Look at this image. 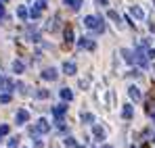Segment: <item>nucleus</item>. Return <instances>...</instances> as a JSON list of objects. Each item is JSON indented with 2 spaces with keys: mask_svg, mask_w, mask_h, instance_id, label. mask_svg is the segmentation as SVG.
<instances>
[{
  "mask_svg": "<svg viewBox=\"0 0 155 148\" xmlns=\"http://www.w3.org/2000/svg\"><path fill=\"white\" fill-rule=\"evenodd\" d=\"M153 142H155V138H153Z\"/></svg>",
  "mask_w": 155,
  "mask_h": 148,
  "instance_id": "35",
  "label": "nucleus"
},
{
  "mask_svg": "<svg viewBox=\"0 0 155 148\" xmlns=\"http://www.w3.org/2000/svg\"><path fill=\"white\" fill-rule=\"evenodd\" d=\"M63 4H65V6H69L71 11H78V8L84 4V0H63Z\"/></svg>",
  "mask_w": 155,
  "mask_h": 148,
  "instance_id": "10",
  "label": "nucleus"
},
{
  "mask_svg": "<svg viewBox=\"0 0 155 148\" xmlns=\"http://www.w3.org/2000/svg\"><path fill=\"white\" fill-rule=\"evenodd\" d=\"M71 44H74V29L67 27L65 29V46H71Z\"/></svg>",
  "mask_w": 155,
  "mask_h": 148,
  "instance_id": "11",
  "label": "nucleus"
},
{
  "mask_svg": "<svg viewBox=\"0 0 155 148\" xmlns=\"http://www.w3.org/2000/svg\"><path fill=\"white\" fill-rule=\"evenodd\" d=\"M65 144H67V146H76V140H74V138H67Z\"/></svg>",
  "mask_w": 155,
  "mask_h": 148,
  "instance_id": "28",
  "label": "nucleus"
},
{
  "mask_svg": "<svg viewBox=\"0 0 155 148\" xmlns=\"http://www.w3.org/2000/svg\"><path fill=\"white\" fill-rule=\"evenodd\" d=\"M76 148H84V146H76Z\"/></svg>",
  "mask_w": 155,
  "mask_h": 148,
  "instance_id": "32",
  "label": "nucleus"
},
{
  "mask_svg": "<svg viewBox=\"0 0 155 148\" xmlns=\"http://www.w3.org/2000/svg\"><path fill=\"white\" fill-rule=\"evenodd\" d=\"M147 56H149V58H155V50L149 48V46H147Z\"/></svg>",
  "mask_w": 155,
  "mask_h": 148,
  "instance_id": "26",
  "label": "nucleus"
},
{
  "mask_svg": "<svg viewBox=\"0 0 155 148\" xmlns=\"http://www.w3.org/2000/svg\"><path fill=\"white\" fill-rule=\"evenodd\" d=\"M130 13H132L136 19H143V17H145V13H143V8H140V6H130Z\"/></svg>",
  "mask_w": 155,
  "mask_h": 148,
  "instance_id": "13",
  "label": "nucleus"
},
{
  "mask_svg": "<svg viewBox=\"0 0 155 148\" xmlns=\"http://www.w3.org/2000/svg\"><path fill=\"white\" fill-rule=\"evenodd\" d=\"M122 54H124V58H126V63H130V65H132V63H134V52H132V50H122Z\"/></svg>",
  "mask_w": 155,
  "mask_h": 148,
  "instance_id": "16",
  "label": "nucleus"
},
{
  "mask_svg": "<svg viewBox=\"0 0 155 148\" xmlns=\"http://www.w3.org/2000/svg\"><path fill=\"white\" fill-rule=\"evenodd\" d=\"M0 138H2V134H0Z\"/></svg>",
  "mask_w": 155,
  "mask_h": 148,
  "instance_id": "33",
  "label": "nucleus"
},
{
  "mask_svg": "<svg viewBox=\"0 0 155 148\" xmlns=\"http://www.w3.org/2000/svg\"><path fill=\"white\" fill-rule=\"evenodd\" d=\"M63 71H65L67 75H76V71H78L76 63H74V61H67V63L63 65Z\"/></svg>",
  "mask_w": 155,
  "mask_h": 148,
  "instance_id": "9",
  "label": "nucleus"
},
{
  "mask_svg": "<svg viewBox=\"0 0 155 148\" xmlns=\"http://www.w3.org/2000/svg\"><path fill=\"white\" fill-rule=\"evenodd\" d=\"M8 129H11L8 125H0V134H2V136H6V134H8Z\"/></svg>",
  "mask_w": 155,
  "mask_h": 148,
  "instance_id": "25",
  "label": "nucleus"
},
{
  "mask_svg": "<svg viewBox=\"0 0 155 148\" xmlns=\"http://www.w3.org/2000/svg\"><path fill=\"white\" fill-rule=\"evenodd\" d=\"M103 148H113V146H109V144H105V146Z\"/></svg>",
  "mask_w": 155,
  "mask_h": 148,
  "instance_id": "30",
  "label": "nucleus"
},
{
  "mask_svg": "<svg viewBox=\"0 0 155 148\" xmlns=\"http://www.w3.org/2000/svg\"><path fill=\"white\" fill-rule=\"evenodd\" d=\"M17 142H19V140H17V138H13V140L8 142V148H17Z\"/></svg>",
  "mask_w": 155,
  "mask_h": 148,
  "instance_id": "27",
  "label": "nucleus"
},
{
  "mask_svg": "<svg viewBox=\"0 0 155 148\" xmlns=\"http://www.w3.org/2000/svg\"><path fill=\"white\" fill-rule=\"evenodd\" d=\"M36 96H38V98H48V92H46V90H38Z\"/></svg>",
  "mask_w": 155,
  "mask_h": 148,
  "instance_id": "23",
  "label": "nucleus"
},
{
  "mask_svg": "<svg viewBox=\"0 0 155 148\" xmlns=\"http://www.w3.org/2000/svg\"><path fill=\"white\" fill-rule=\"evenodd\" d=\"M92 131H94V136H97L99 140H105V129H103V127L94 125V127H92Z\"/></svg>",
  "mask_w": 155,
  "mask_h": 148,
  "instance_id": "17",
  "label": "nucleus"
},
{
  "mask_svg": "<svg viewBox=\"0 0 155 148\" xmlns=\"http://www.w3.org/2000/svg\"><path fill=\"white\" fill-rule=\"evenodd\" d=\"M27 119H29V113H27L25 109H19V111H17V125L27 123Z\"/></svg>",
  "mask_w": 155,
  "mask_h": 148,
  "instance_id": "8",
  "label": "nucleus"
},
{
  "mask_svg": "<svg viewBox=\"0 0 155 148\" xmlns=\"http://www.w3.org/2000/svg\"><path fill=\"white\" fill-rule=\"evenodd\" d=\"M132 148H136V146H132Z\"/></svg>",
  "mask_w": 155,
  "mask_h": 148,
  "instance_id": "36",
  "label": "nucleus"
},
{
  "mask_svg": "<svg viewBox=\"0 0 155 148\" xmlns=\"http://www.w3.org/2000/svg\"><path fill=\"white\" fill-rule=\"evenodd\" d=\"M61 98H63V100H67V102H69V100L74 98V92H71L69 88H63V90H61Z\"/></svg>",
  "mask_w": 155,
  "mask_h": 148,
  "instance_id": "15",
  "label": "nucleus"
},
{
  "mask_svg": "<svg viewBox=\"0 0 155 148\" xmlns=\"http://www.w3.org/2000/svg\"><path fill=\"white\" fill-rule=\"evenodd\" d=\"M17 17H19L21 21H25L27 17H29V11H27L25 6H17Z\"/></svg>",
  "mask_w": 155,
  "mask_h": 148,
  "instance_id": "12",
  "label": "nucleus"
},
{
  "mask_svg": "<svg viewBox=\"0 0 155 148\" xmlns=\"http://www.w3.org/2000/svg\"><path fill=\"white\" fill-rule=\"evenodd\" d=\"M4 15V8H2V2H0V17Z\"/></svg>",
  "mask_w": 155,
  "mask_h": 148,
  "instance_id": "29",
  "label": "nucleus"
},
{
  "mask_svg": "<svg viewBox=\"0 0 155 148\" xmlns=\"http://www.w3.org/2000/svg\"><path fill=\"white\" fill-rule=\"evenodd\" d=\"M99 2H103V4H107V0H99Z\"/></svg>",
  "mask_w": 155,
  "mask_h": 148,
  "instance_id": "31",
  "label": "nucleus"
},
{
  "mask_svg": "<svg viewBox=\"0 0 155 148\" xmlns=\"http://www.w3.org/2000/svg\"><path fill=\"white\" fill-rule=\"evenodd\" d=\"M84 27L90 29V31H94V33H103L105 31V21H103V17L88 15V17H84Z\"/></svg>",
  "mask_w": 155,
  "mask_h": 148,
  "instance_id": "2",
  "label": "nucleus"
},
{
  "mask_svg": "<svg viewBox=\"0 0 155 148\" xmlns=\"http://www.w3.org/2000/svg\"><path fill=\"white\" fill-rule=\"evenodd\" d=\"M57 77H59V73H57V69H52V67L42 71V79H46V81H54Z\"/></svg>",
  "mask_w": 155,
  "mask_h": 148,
  "instance_id": "6",
  "label": "nucleus"
},
{
  "mask_svg": "<svg viewBox=\"0 0 155 148\" xmlns=\"http://www.w3.org/2000/svg\"><path fill=\"white\" fill-rule=\"evenodd\" d=\"M51 131V123L46 121V119H38L36 125H34V129H31V134H36V136H40V134H48Z\"/></svg>",
  "mask_w": 155,
  "mask_h": 148,
  "instance_id": "3",
  "label": "nucleus"
},
{
  "mask_svg": "<svg viewBox=\"0 0 155 148\" xmlns=\"http://www.w3.org/2000/svg\"><path fill=\"white\" fill-rule=\"evenodd\" d=\"M23 69H25V65H23L21 61H15V63H13V71H15V73H23Z\"/></svg>",
  "mask_w": 155,
  "mask_h": 148,
  "instance_id": "18",
  "label": "nucleus"
},
{
  "mask_svg": "<svg viewBox=\"0 0 155 148\" xmlns=\"http://www.w3.org/2000/svg\"><path fill=\"white\" fill-rule=\"evenodd\" d=\"M11 98H13V96H11V92H4V94H0V102H2V104L11 102Z\"/></svg>",
  "mask_w": 155,
  "mask_h": 148,
  "instance_id": "20",
  "label": "nucleus"
},
{
  "mask_svg": "<svg viewBox=\"0 0 155 148\" xmlns=\"http://www.w3.org/2000/svg\"><path fill=\"white\" fill-rule=\"evenodd\" d=\"M57 21H59V17H54L52 21H48V25H46V29H48V31H54V29H57Z\"/></svg>",
  "mask_w": 155,
  "mask_h": 148,
  "instance_id": "22",
  "label": "nucleus"
},
{
  "mask_svg": "<svg viewBox=\"0 0 155 148\" xmlns=\"http://www.w3.org/2000/svg\"><path fill=\"white\" fill-rule=\"evenodd\" d=\"M82 121H86V123H92V121H94V115H90V113H82Z\"/></svg>",
  "mask_w": 155,
  "mask_h": 148,
  "instance_id": "21",
  "label": "nucleus"
},
{
  "mask_svg": "<svg viewBox=\"0 0 155 148\" xmlns=\"http://www.w3.org/2000/svg\"><path fill=\"white\" fill-rule=\"evenodd\" d=\"M132 115H134L132 106H130V104H126V106L122 109V117H124V119H132Z\"/></svg>",
  "mask_w": 155,
  "mask_h": 148,
  "instance_id": "14",
  "label": "nucleus"
},
{
  "mask_svg": "<svg viewBox=\"0 0 155 148\" xmlns=\"http://www.w3.org/2000/svg\"><path fill=\"white\" fill-rule=\"evenodd\" d=\"M78 46H80L82 50H94V48H97V42H94L92 38H80Z\"/></svg>",
  "mask_w": 155,
  "mask_h": 148,
  "instance_id": "5",
  "label": "nucleus"
},
{
  "mask_svg": "<svg viewBox=\"0 0 155 148\" xmlns=\"http://www.w3.org/2000/svg\"><path fill=\"white\" fill-rule=\"evenodd\" d=\"M65 113H67V104H57V106H52V115H54V121H57V123H63Z\"/></svg>",
  "mask_w": 155,
  "mask_h": 148,
  "instance_id": "4",
  "label": "nucleus"
},
{
  "mask_svg": "<svg viewBox=\"0 0 155 148\" xmlns=\"http://www.w3.org/2000/svg\"><path fill=\"white\" fill-rule=\"evenodd\" d=\"M0 81H2V77H0Z\"/></svg>",
  "mask_w": 155,
  "mask_h": 148,
  "instance_id": "34",
  "label": "nucleus"
},
{
  "mask_svg": "<svg viewBox=\"0 0 155 148\" xmlns=\"http://www.w3.org/2000/svg\"><path fill=\"white\" fill-rule=\"evenodd\" d=\"M147 46H149V42H147V40H143V42H140V46H138V48L134 50V63H136L138 67H143V69H147V67H149Z\"/></svg>",
  "mask_w": 155,
  "mask_h": 148,
  "instance_id": "1",
  "label": "nucleus"
},
{
  "mask_svg": "<svg viewBox=\"0 0 155 148\" xmlns=\"http://www.w3.org/2000/svg\"><path fill=\"white\" fill-rule=\"evenodd\" d=\"M40 15H42V11H40V8H36V6H31V8H29V17H31V19H40Z\"/></svg>",
  "mask_w": 155,
  "mask_h": 148,
  "instance_id": "19",
  "label": "nucleus"
},
{
  "mask_svg": "<svg viewBox=\"0 0 155 148\" xmlns=\"http://www.w3.org/2000/svg\"><path fill=\"white\" fill-rule=\"evenodd\" d=\"M109 17H111V19H113V21H120V15H117V13H115V11H109Z\"/></svg>",
  "mask_w": 155,
  "mask_h": 148,
  "instance_id": "24",
  "label": "nucleus"
},
{
  "mask_svg": "<svg viewBox=\"0 0 155 148\" xmlns=\"http://www.w3.org/2000/svg\"><path fill=\"white\" fill-rule=\"evenodd\" d=\"M128 96H130L132 100H134V102L143 100V94H140V90H138L136 86H130V88H128Z\"/></svg>",
  "mask_w": 155,
  "mask_h": 148,
  "instance_id": "7",
  "label": "nucleus"
}]
</instances>
